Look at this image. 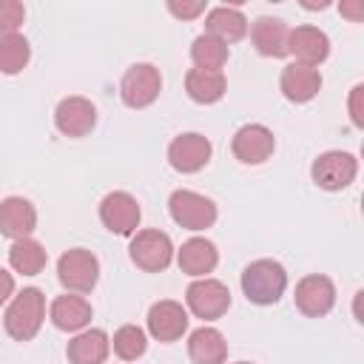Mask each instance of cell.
<instances>
[{"label": "cell", "mask_w": 364, "mask_h": 364, "mask_svg": "<svg viewBox=\"0 0 364 364\" xmlns=\"http://www.w3.org/2000/svg\"><path fill=\"white\" fill-rule=\"evenodd\" d=\"M287 287V270L276 259H256L242 270V293L253 304H276Z\"/></svg>", "instance_id": "cell-1"}, {"label": "cell", "mask_w": 364, "mask_h": 364, "mask_svg": "<svg viewBox=\"0 0 364 364\" xmlns=\"http://www.w3.org/2000/svg\"><path fill=\"white\" fill-rule=\"evenodd\" d=\"M46 318V296L37 287H26L17 293L3 316V327L14 341H31Z\"/></svg>", "instance_id": "cell-2"}, {"label": "cell", "mask_w": 364, "mask_h": 364, "mask_svg": "<svg viewBox=\"0 0 364 364\" xmlns=\"http://www.w3.org/2000/svg\"><path fill=\"white\" fill-rule=\"evenodd\" d=\"M57 279L71 293H91L100 279V262L85 247H71L57 259Z\"/></svg>", "instance_id": "cell-3"}, {"label": "cell", "mask_w": 364, "mask_h": 364, "mask_svg": "<svg viewBox=\"0 0 364 364\" xmlns=\"http://www.w3.org/2000/svg\"><path fill=\"white\" fill-rule=\"evenodd\" d=\"M168 210H171V219L188 230H208L216 222V205L208 196L196 191H185V188L171 193Z\"/></svg>", "instance_id": "cell-4"}, {"label": "cell", "mask_w": 364, "mask_h": 364, "mask_svg": "<svg viewBox=\"0 0 364 364\" xmlns=\"http://www.w3.org/2000/svg\"><path fill=\"white\" fill-rule=\"evenodd\" d=\"M128 253H131V262H134L139 270H145V273H159V270H165V267L171 264V259H173V245H171V236H168V233L148 228V230H136V233H134Z\"/></svg>", "instance_id": "cell-5"}, {"label": "cell", "mask_w": 364, "mask_h": 364, "mask_svg": "<svg viewBox=\"0 0 364 364\" xmlns=\"http://www.w3.org/2000/svg\"><path fill=\"white\" fill-rule=\"evenodd\" d=\"M162 91L159 68L151 63H134L119 82V97L128 108H148Z\"/></svg>", "instance_id": "cell-6"}, {"label": "cell", "mask_w": 364, "mask_h": 364, "mask_svg": "<svg viewBox=\"0 0 364 364\" xmlns=\"http://www.w3.org/2000/svg\"><path fill=\"white\" fill-rule=\"evenodd\" d=\"M185 301L196 318H219L230 307V290L216 279H196L185 290Z\"/></svg>", "instance_id": "cell-7"}, {"label": "cell", "mask_w": 364, "mask_h": 364, "mask_svg": "<svg viewBox=\"0 0 364 364\" xmlns=\"http://www.w3.org/2000/svg\"><path fill=\"white\" fill-rule=\"evenodd\" d=\"M310 173H313V182L318 188H324V191H341V188H347L355 179L358 159L353 154H347V151H324L313 162Z\"/></svg>", "instance_id": "cell-8"}, {"label": "cell", "mask_w": 364, "mask_h": 364, "mask_svg": "<svg viewBox=\"0 0 364 364\" xmlns=\"http://www.w3.org/2000/svg\"><path fill=\"white\" fill-rule=\"evenodd\" d=\"M210 154H213L210 139L202 136V134H196V131L179 134L168 145V162L179 173H196V171H202L210 162Z\"/></svg>", "instance_id": "cell-9"}, {"label": "cell", "mask_w": 364, "mask_h": 364, "mask_svg": "<svg viewBox=\"0 0 364 364\" xmlns=\"http://www.w3.org/2000/svg\"><path fill=\"white\" fill-rule=\"evenodd\" d=\"M293 301L310 318L327 316L333 310V304H336V284L327 276H321V273H310V276L299 279L296 293H293Z\"/></svg>", "instance_id": "cell-10"}, {"label": "cell", "mask_w": 364, "mask_h": 364, "mask_svg": "<svg viewBox=\"0 0 364 364\" xmlns=\"http://www.w3.org/2000/svg\"><path fill=\"white\" fill-rule=\"evenodd\" d=\"M100 222L117 233V236H131L139 228V205L131 193L125 191H111L100 202Z\"/></svg>", "instance_id": "cell-11"}, {"label": "cell", "mask_w": 364, "mask_h": 364, "mask_svg": "<svg viewBox=\"0 0 364 364\" xmlns=\"http://www.w3.org/2000/svg\"><path fill=\"white\" fill-rule=\"evenodd\" d=\"M230 148H233V156L239 162H245V165H262L276 151V136H273L270 128H264L259 122H250V125H242L233 134Z\"/></svg>", "instance_id": "cell-12"}, {"label": "cell", "mask_w": 364, "mask_h": 364, "mask_svg": "<svg viewBox=\"0 0 364 364\" xmlns=\"http://www.w3.org/2000/svg\"><path fill=\"white\" fill-rule=\"evenodd\" d=\"M54 125L63 136H85L97 125V108L85 97H65L54 108Z\"/></svg>", "instance_id": "cell-13"}, {"label": "cell", "mask_w": 364, "mask_h": 364, "mask_svg": "<svg viewBox=\"0 0 364 364\" xmlns=\"http://www.w3.org/2000/svg\"><path fill=\"white\" fill-rule=\"evenodd\" d=\"M287 54H293L299 65L316 68L330 54V37L316 26H296L287 37Z\"/></svg>", "instance_id": "cell-14"}, {"label": "cell", "mask_w": 364, "mask_h": 364, "mask_svg": "<svg viewBox=\"0 0 364 364\" xmlns=\"http://www.w3.org/2000/svg\"><path fill=\"white\" fill-rule=\"evenodd\" d=\"M188 330V313L179 301H171V299H162L156 304H151L148 310V333L162 341V344H171L176 338H182V333Z\"/></svg>", "instance_id": "cell-15"}, {"label": "cell", "mask_w": 364, "mask_h": 364, "mask_svg": "<svg viewBox=\"0 0 364 364\" xmlns=\"http://www.w3.org/2000/svg\"><path fill=\"white\" fill-rule=\"evenodd\" d=\"M37 228V210L23 196H6L0 202V233L9 239H26Z\"/></svg>", "instance_id": "cell-16"}, {"label": "cell", "mask_w": 364, "mask_h": 364, "mask_svg": "<svg viewBox=\"0 0 364 364\" xmlns=\"http://www.w3.org/2000/svg\"><path fill=\"white\" fill-rule=\"evenodd\" d=\"M216 262H219L216 245H213L210 239H202V236L188 239V242L179 247V253H176L179 270L188 273V276H196V279H205L208 273H213Z\"/></svg>", "instance_id": "cell-17"}, {"label": "cell", "mask_w": 364, "mask_h": 364, "mask_svg": "<svg viewBox=\"0 0 364 364\" xmlns=\"http://www.w3.org/2000/svg\"><path fill=\"white\" fill-rule=\"evenodd\" d=\"M279 85H282V94L290 102H310L321 88V74H318V68L290 63V65L282 68Z\"/></svg>", "instance_id": "cell-18"}, {"label": "cell", "mask_w": 364, "mask_h": 364, "mask_svg": "<svg viewBox=\"0 0 364 364\" xmlns=\"http://www.w3.org/2000/svg\"><path fill=\"white\" fill-rule=\"evenodd\" d=\"M287 37H290V28L279 17H259L250 26V40L262 57H284L287 54Z\"/></svg>", "instance_id": "cell-19"}, {"label": "cell", "mask_w": 364, "mask_h": 364, "mask_svg": "<svg viewBox=\"0 0 364 364\" xmlns=\"http://www.w3.org/2000/svg\"><path fill=\"white\" fill-rule=\"evenodd\" d=\"M108 350H111V338L105 330H82L77 333L68 347H65V355L71 364H102L108 358Z\"/></svg>", "instance_id": "cell-20"}, {"label": "cell", "mask_w": 364, "mask_h": 364, "mask_svg": "<svg viewBox=\"0 0 364 364\" xmlns=\"http://www.w3.org/2000/svg\"><path fill=\"white\" fill-rule=\"evenodd\" d=\"M205 34L222 40L225 46L228 43H239L245 34H247V17L236 9V6H216L208 11L205 17Z\"/></svg>", "instance_id": "cell-21"}, {"label": "cell", "mask_w": 364, "mask_h": 364, "mask_svg": "<svg viewBox=\"0 0 364 364\" xmlns=\"http://www.w3.org/2000/svg\"><path fill=\"white\" fill-rule=\"evenodd\" d=\"M51 321H54L57 330L77 333V330H82L91 321V304L82 296L63 293V296H57L51 301Z\"/></svg>", "instance_id": "cell-22"}, {"label": "cell", "mask_w": 364, "mask_h": 364, "mask_svg": "<svg viewBox=\"0 0 364 364\" xmlns=\"http://www.w3.org/2000/svg\"><path fill=\"white\" fill-rule=\"evenodd\" d=\"M188 355L193 364H225L228 341L216 327H199L188 338Z\"/></svg>", "instance_id": "cell-23"}, {"label": "cell", "mask_w": 364, "mask_h": 364, "mask_svg": "<svg viewBox=\"0 0 364 364\" xmlns=\"http://www.w3.org/2000/svg\"><path fill=\"white\" fill-rule=\"evenodd\" d=\"M185 91L193 102L199 105H210L219 102L228 91V80L222 71H205V68H191L185 74Z\"/></svg>", "instance_id": "cell-24"}, {"label": "cell", "mask_w": 364, "mask_h": 364, "mask_svg": "<svg viewBox=\"0 0 364 364\" xmlns=\"http://www.w3.org/2000/svg\"><path fill=\"white\" fill-rule=\"evenodd\" d=\"M9 262H11V267H14L17 273H23V276H37V273L46 267L48 253H46V247H43L37 239L26 236V239H14V245H11V250H9Z\"/></svg>", "instance_id": "cell-25"}, {"label": "cell", "mask_w": 364, "mask_h": 364, "mask_svg": "<svg viewBox=\"0 0 364 364\" xmlns=\"http://www.w3.org/2000/svg\"><path fill=\"white\" fill-rule=\"evenodd\" d=\"M228 46L210 34H199L193 43H191V60L196 68H205V71H222V65L228 63Z\"/></svg>", "instance_id": "cell-26"}, {"label": "cell", "mask_w": 364, "mask_h": 364, "mask_svg": "<svg viewBox=\"0 0 364 364\" xmlns=\"http://www.w3.org/2000/svg\"><path fill=\"white\" fill-rule=\"evenodd\" d=\"M31 46L23 34H9L0 37V71L3 74H20L28 65Z\"/></svg>", "instance_id": "cell-27"}, {"label": "cell", "mask_w": 364, "mask_h": 364, "mask_svg": "<svg viewBox=\"0 0 364 364\" xmlns=\"http://www.w3.org/2000/svg\"><path fill=\"white\" fill-rule=\"evenodd\" d=\"M111 344H114V353H117L122 361H136V358L145 353L148 338H145V330H142V327H136V324H122V327L114 333Z\"/></svg>", "instance_id": "cell-28"}, {"label": "cell", "mask_w": 364, "mask_h": 364, "mask_svg": "<svg viewBox=\"0 0 364 364\" xmlns=\"http://www.w3.org/2000/svg\"><path fill=\"white\" fill-rule=\"evenodd\" d=\"M26 20V9L17 0H0V37L17 34V28Z\"/></svg>", "instance_id": "cell-29"}, {"label": "cell", "mask_w": 364, "mask_h": 364, "mask_svg": "<svg viewBox=\"0 0 364 364\" xmlns=\"http://www.w3.org/2000/svg\"><path fill=\"white\" fill-rule=\"evenodd\" d=\"M168 11H171L173 17H179V20H193V17H199V14L205 11V3H202V0H193V3L168 0Z\"/></svg>", "instance_id": "cell-30"}, {"label": "cell", "mask_w": 364, "mask_h": 364, "mask_svg": "<svg viewBox=\"0 0 364 364\" xmlns=\"http://www.w3.org/2000/svg\"><path fill=\"white\" fill-rule=\"evenodd\" d=\"M361 97H364V85H355L350 91V119L355 128H364V108H361Z\"/></svg>", "instance_id": "cell-31"}, {"label": "cell", "mask_w": 364, "mask_h": 364, "mask_svg": "<svg viewBox=\"0 0 364 364\" xmlns=\"http://www.w3.org/2000/svg\"><path fill=\"white\" fill-rule=\"evenodd\" d=\"M11 293H14V276L6 273V270H0V304H6Z\"/></svg>", "instance_id": "cell-32"}, {"label": "cell", "mask_w": 364, "mask_h": 364, "mask_svg": "<svg viewBox=\"0 0 364 364\" xmlns=\"http://www.w3.org/2000/svg\"><path fill=\"white\" fill-rule=\"evenodd\" d=\"M341 11H344V14L350 17V20H361V14H364V11H361V3H358V0H355V3H341Z\"/></svg>", "instance_id": "cell-33"}, {"label": "cell", "mask_w": 364, "mask_h": 364, "mask_svg": "<svg viewBox=\"0 0 364 364\" xmlns=\"http://www.w3.org/2000/svg\"><path fill=\"white\" fill-rule=\"evenodd\" d=\"M236 364H250V361H236Z\"/></svg>", "instance_id": "cell-34"}]
</instances>
